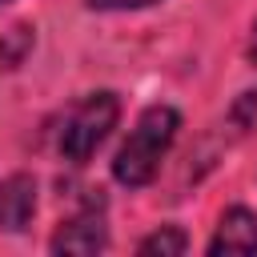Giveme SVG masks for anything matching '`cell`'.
Wrapping results in <instances>:
<instances>
[{
	"label": "cell",
	"instance_id": "obj_1",
	"mask_svg": "<svg viewBox=\"0 0 257 257\" xmlns=\"http://www.w3.org/2000/svg\"><path fill=\"white\" fill-rule=\"evenodd\" d=\"M177 128H181L177 108H169V104H149V108L141 112L137 128L128 133V141L120 145V153H116V161H112V177H116L120 185H128V189H145V185L157 177L161 157L169 153Z\"/></svg>",
	"mask_w": 257,
	"mask_h": 257
},
{
	"label": "cell",
	"instance_id": "obj_2",
	"mask_svg": "<svg viewBox=\"0 0 257 257\" xmlns=\"http://www.w3.org/2000/svg\"><path fill=\"white\" fill-rule=\"evenodd\" d=\"M116 116H120V96L116 92H92V96H84L68 112V120L60 128V157L68 165H84L104 145V137L116 128Z\"/></svg>",
	"mask_w": 257,
	"mask_h": 257
},
{
	"label": "cell",
	"instance_id": "obj_3",
	"mask_svg": "<svg viewBox=\"0 0 257 257\" xmlns=\"http://www.w3.org/2000/svg\"><path fill=\"white\" fill-rule=\"evenodd\" d=\"M104 245H108V229L100 217V197H96V205H88L72 221H64L48 241L52 253H100Z\"/></svg>",
	"mask_w": 257,
	"mask_h": 257
},
{
	"label": "cell",
	"instance_id": "obj_4",
	"mask_svg": "<svg viewBox=\"0 0 257 257\" xmlns=\"http://www.w3.org/2000/svg\"><path fill=\"white\" fill-rule=\"evenodd\" d=\"M36 213V181L28 173H12L0 181V229L20 233Z\"/></svg>",
	"mask_w": 257,
	"mask_h": 257
},
{
	"label": "cell",
	"instance_id": "obj_5",
	"mask_svg": "<svg viewBox=\"0 0 257 257\" xmlns=\"http://www.w3.org/2000/svg\"><path fill=\"white\" fill-rule=\"evenodd\" d=\"M209 253H257V213L233 205L221 213V225L209 241Z\"/></svg>",
	"mask_w": 257,
	"mask_h": 257
},
{
	"label": "cell",
	"instance_id": "obj_6",
	"mask_svg": "<svg viewBox=\"0 0 257 257\" xmlns=\"http://www.w3.org/2000/svg\"><path fill=\"white\" fill-rule=\"evenodd\" d=\"M28 52H32V28L28 24H12L4 32V40H0V64L4 68H16V64H24Z\"/></svg>",
	"mask_w": 257,
	"mask_h": 257
},
{
	"label": "cell",
	"instance_id": "obj_7",
	"mask_svg": "<svg viewBox=\"0 0 257 257\" xmlns=\"http://www.w3.org/2000/svg\"><path fill=\"white\" fill-rule=\"evenodd\" d=\"M189 249V241H185V233L181 229H157L153 237H145L141 245H137V253H185Z\"/></svg>",
	"mask_w": 257,
	"mask_h": 257
},
{
	"label": "cell",
	"instance_id": "obj_8",
	"mask_svg": "<svg viewBox=\"0 0 257 257\" xmlns=\"http://www.w3.org/2000/svg\"><path fill=\"white\" fill-rule=\"evenodd\" d=\"M145 4H157V0H88V8H104V12H112V8H145Z\"/></svg>",
	"mask_w": 257,
	"mask_h": 257
},
{
	"label": "cell",
	"instance_id": "obj_9",
	"mask_svg": "<svg viewBox=\"0 0 257 257\" xmlns=\"http://www.w3.org/2000/svg\"><path fill=\"white\" fill-rule=\"evenodd\" d=\"M249 60L257 64V24H253V36H249Z\"/></svg>",
	"mask_w": 257,
	"mask_h": 257
},
{
	"label": "cell",
	"instance_id": "obj_10",
	"mask_svg": "<svg viewBox=\"0 0 257 257\" xmlns=\"http://www.w3.org/2000/svg\"><path fill=\"white\" fill-rule=\"evenodd\" d=\"M0 4H8V0H0Z\"/></svg>",
	"mask_w": 257,
	"mask_h": 257
}]
</instances>
